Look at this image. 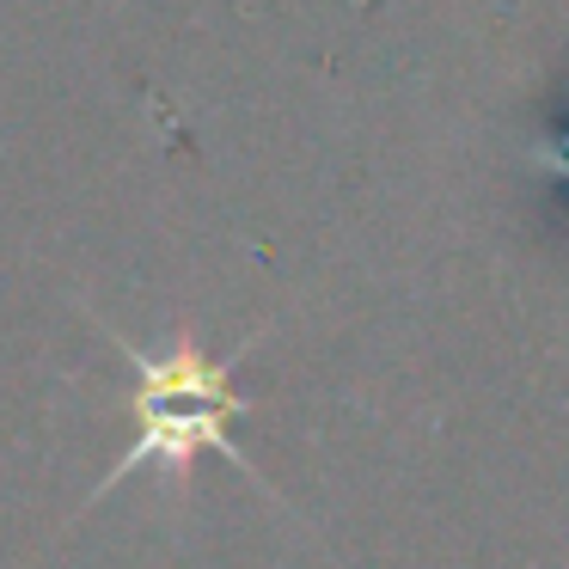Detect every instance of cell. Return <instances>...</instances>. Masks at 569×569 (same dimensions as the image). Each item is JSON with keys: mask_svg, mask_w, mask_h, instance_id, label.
I'll use <instances>...</instances> for the list:
<instances>
[{"mask_svg": "<svg viewBox=\"0 0 569 569\" xmlns=\"http://www.w3.org/2000/svg\"><path fill=\"white\" fill-rule=\"evenodd\" d=\"M117 343H123V337H117ZM123 356L136 361V373H141V392H136L141 441L104 471L99 490L123 483L129 471H141V466H160L166 478L190 483L197 453H227L239 471L258 478V466H251L233 447V435H227V422L246 410V398L233 392V356L227 361L202 356V349L190 343V331L178 337L172 349H160V356H153V349H136V343H123Z\"/></svg>", "mask_w": 569, "mask_h": 569, "instance_id": "obj_1", "label": "cell"}]
</instances>
